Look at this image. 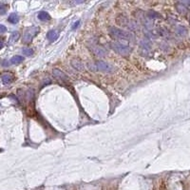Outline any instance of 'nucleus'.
Instances as JSON below:
<instances>
[{
  "instance_id": "1",
  "label": "nucleus",
  "mask_w": 190,
  "mask_h": 190,
  "mask_svg": "<svg viewBox=\"0 0 190 190\" xmlns=\"http://www.w3.org/2000/svg\"><path fill=\"white\" fill-rule=\"evenodd\" d=\"M108 34L110 37L115 40H126L128 42H135V35L130 32L125 31V30L116 28V27H110L108 29Z\"/></svg>"
},
{
  "instance_id": "2",
  "label": "nucleus",
  "mask_w": 190,
  "mask_h": 190,
  "mask_svg": "<svg viewBox=\"0 0 190 190\" xmlns=\"http://www.w3.org/2000/svg\"><path fill=\"white\" fill-rule=\"evenodd\" d=\"M109 46L114 52L122 56H128L132 52L131 47L128 46V45L122 44L120 42H111Z\"/></svg>"
},
{
  "instance_id": "3",
  "label": "nucleus",
  "mask_w": 190,
  "mask_h": 190,
  "mask_svg": "<svg viewBox=\"0 0 190 190\" xmlns=\"http://www.w3.org/2000/svg\"><path fill=\"white\" fill-rule=\"evenodd\" d=\"M38 32H39V28H38V27L32 26V27H30V28H28L25 31V32H24V34H23V39H22L23 43H25V44L31 43V42L32 41V39H34V37L38 34Z\"/></svg>"
},
{
  "instance_id": "4",
  "label": "nucleus",
  "mask_w": 190,
  "mask_h": 190,
  "mask_svg": "<svg viewBox=\"0 0 190 190\" xmlns=\"http://www.w3.org/2000/svg\"><path fill=\"white\" fill-rule=\"evenodd\" d=\"M116 21L118 22V24H120V25L128 27V28L130 30H137L138 29V25L136 22H133V21L129 20L128 17L123 15V14H121V15H119L118 17H117Z\"/></svg>"
},
{
  "instance_id": "5",
  "label": "nucleus",
  "mask_w": 190,
  "mask_h": 190,
  "mask_svg": "<svg viewBox=\"0 0 190 190\" xmlns=\"http://www.w3.org/2000/svg\"><path fill=\"white\" fill-rule=\"evenodd\" d=\"M95 66L98 68V70L105 72V73H112L115 71V68L105 61H97L95 63Z\"/></svg>"
},
{
  "instance_id": "6",
  "label": "nucleus",
  "mask_w": 190,
  "mask_h": 190,
  "mask_svg": "<svg viewBox=\"0 0 190 190\" xmlns=\"http://www.w3.org/2000/svg\"><path fill=\"white\" fill-rule=\"evenodd\" d=\"M90 50L98 57H105L107 55V50L103 47L98 46V45H93L92 47H90Z\"/></svg>"
},
{
  "instance_id": "7",
  "label": "nucleus",
  "mask_w": 190,
  "mask_h": 190,
  "mask_svg": "<svg viewBox=\"0 0 190 190\" xmlns=\"http://www.w3.org/2000/svg\"><path fill=\"white\" fill-rule=\"evenodd\" d=\"M52 73L55 76V78H57L58 80L62 81V82H68V75L64 73L62 70H60L59 68H53L52 69Z\"/></svg>"
},
{
  "instance_id": "8",
  "label": "nucleus",
  "mask_w": 190,
  "mask_h": 190,
  "mask_svg": "<svg viewBox=\"0 0 190 190\" xmlns=\"http://www.w3.org/2000/svg\"><path fill=\"white\" fill-rule=\"evenodd\" d=\"M1 79L2 82L5 84V85H9L13 82V75L11 73V72H3L1 74Z\"/></svg>"
},
{
  "instance_id": "9",
  "label": "nucleus",
  "mask_w": 190,
  "mask_h": 190,
  "mask_svg": "<svg viewBox=\"0 0 190 190\" xmlns=\"http://www.w3.org/2000/svg\"><path fill=\"white\" fill-rule=\"evenodd\" d=\"M71 66L73 67L76 70H79V71H83L84 70V65L83 63L80 61V60L78 59H72L71 62H70Z\"/></svg>"
},
{
  "instance_id": "10",
  "label": "nucleus",
  "mask_w": 190,
  "mask_h": 190,
  "mask_svg": "<svg viewBox=\"0 0 190 190\" xmlns=\"http://www.w3.org/2000/svg\"><path fill=\"white\" fill-rule=\"evenodd\" d=\"M47 38L49 41L54 42L57 38H58V34H57V32L55 31V30H52V31H50L47 34Z\"/></svg>"
},
{
  "instance_id": "11",
  "label": "nucleus",
  "mask_w": 190,
  "mask_h": 190,
  "mask_svg": "<svg viewBox=\"0 0 190 190\" xmlns=\"http://www.w3.org/2000/svg\"><path fill=\"white\" fill-rule=\"evenodd\" d=\"M38 18H39V20H41V21H49L50 20V15L47 11H40V13H38Z\"/></svg>"
},
{
  "instance_id": "12",
  "label": "nucleus",
  "mask_w": 190,
  "mask_h": 190,
  "mask_svg": "<svg viewBox=\"0 0 190 190\" xmlns=\"http://www.w3.org/2000/svg\"><path fill=\"white\" fill-rule=\"evenodd\" d=\"M23 61H24V57L23 56L15 55L10 60V63L11 64H13V65H17V64H20V63L23 62Z\"/></svg>"
},
{
  "instance_id": "13",
  "label": "nucleus",
  "mask_w": 190,
  "mask_h": 190,
  "mask_svg": "<svg viewBox=\"0 0 190 190\" xmlns=\"http://www.w3.org/2000/svg\"><path fill=\"white\" fill-rule=\"evenodd\" d=\"M18 39H19V32H13V34H11L10 39H9V45H11V44L15 43Z\"/></svg>"
},
{
  "instance_id": "14",
  "label": "nucleus",
  "mask_w": 190,
  "mask_h": 190,
  "mask_svg": "<svg viewBox=\"0 0 190 190\" xmlns=\"http://www.w3.org/2000/svg\"><path fill=\"white\" fill-rule=\"evenodd\" d=\"M8 20H9V22L11 24H17L18 21H19V16H18L16 13H11L10 14V16H9Z\"/></svg>"
},
{
  "instance_id": "15",
  "label": "nucleus",
  "mask_w": 190,
  "mask_h": 190,
  "mask_svg": "<svg viewBox=\"0 0 190 190\" xmlns=\"http://www.w3.org/2000/svg\"><path fill=\"white\" fill-rule=\"evenodd\" d=\"M22 52H23V53L25 54V55H27V56H32V54L34 53V50L31 49V48H24V49L22 50Z\"/></svg>"
},
{
  "instance_id": "16",
  "label": "nucleus",
  "mask_w": 190,
  "mask_h": 190,
  "mask_svg": "<svg viewBox=\"0 0 190 190\" xmlns=\"http://www.w3.org/2000/svg\"><path fill=\"white\" fill-rule=\"evenodd\" d=\"M177 32L180 35H185L186 34V30L183 27H178L177 28Z\"/></svg>"
},
{
  "instance_id": "17",
  "label": "nucleus",
  "mask_w": 190,
  "mask_h": 190,
  "mask_svg": "<svg viewBox=\"0 0 190 190\" xmlns=\"http://www.w3.org/2000/svg\"><path fill=\"white\" fill-rule=\"evenodd\" d=\"M6 11H7V6L4 4H0V15L5 14Z\"/></svg>"
},
{
  "instance_id": "18",
  "label": "nucleus",
  "mask_w": 190,
  "mask_h": 190,
  "mask_svg": "<svg viewBox=\"0 0 190 190\" xmlns=\"http://www.w3.org/2000/svg\"><path fill=\"white\" fill-rule=\"evenodd\" d=\"M6 31H7V28L3 25H0V32H5Z\"/></svg>"
},
{
  "instance_id": "19",
  "label": "nucleus",
  "mask_w": 190,
  "mask_h": 190,
  "mask_svg": "<svg viewBox=\"0 0 190 190\" xmlns=\"http://www.w3.org/2000/svg\"><path fill=\"white\" fill-rule=\"evenodd\" d=\"M79 24H80V21L78 20V21H76V22H75V24L73 25V27H72V29L73 30H75V29H77V27L79 26Z\"/></svg>"
},
{
  "instance_id": "20",
  "label": "nucleus",
  "mask_w": 190,
  "mask_h": 190,
  "mask_svg": "<svg viewBox=\"0 0 190 190\" xmlns=\"http://www.w3.org/2000/svg\"><path fill=\"white\" fill-rule=\"evenodd\" d=\"M3 47H4V43H3V41L0 39V50H1Z\"/></svg>"
},
{
  "instance_id": "21",
  "label": "nucleus",
  "mask_w": 190,
  "mask_h": 190,
  "mask_svg": "<svg viewBox=\"0 0 190 190\" xmlns=\"http://www.w3.org/2000/svg\"><path fill=\"white\" fill-rule=\"evenodd\" d=\"M188 5H189V7H190V2H189V3H188Z\"/></svg>"
}]
</instances>
